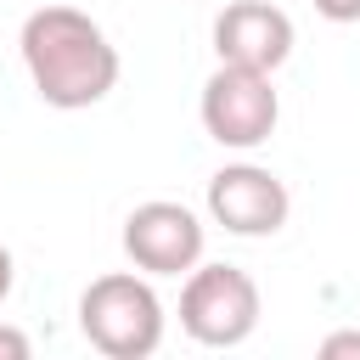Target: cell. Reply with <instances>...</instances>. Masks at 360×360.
Wrapping results in <instances>:
<instances>
[{
  "instance_id": "obj_11",
  "label": "cell",
  "mask_w": 360,
  "mask_h": 360,
  "mask_svg": "<svg viewBox=\"0 0 360 360\" xmlns=\"http://www.w3.org/2000/svg\"><path fill=\"white\" fill-rule=\"evenodd\" d=\"M11 281H17V264H11V253L0 248V304L11 298Z\"/></svg>"
},
{
  "instance_id": "obj_6",
  "label": "cell",
  "mask_w": 360,
  "mask_h": 360,
  "mask_svg": "<svg viewBox=\"0 0 360 360\" xmlns=\"http://www.w3.org/2000/svg\"><path fill=\"white\" fill-rule=\"evenodd\" d=\"M292 214V197L264 163H225L208 174V219L231 236H276Z\"/></svg>"
},
{
  "instance_id": "obj_5",
  "label": "cell",
  "mask_w": 360,
  "mask_h": 360,
  "mask_svg": "<svg viewBox=\"0 0 360 360\" xmlns=\"http://www.w3.org/2000/svg\"><path fill=\"white\" fill-rule=\"evenodd\" d=\"M202 242H208V225L186 202H169V197H152V202L129 208V219H124V253L146 276L197 270L202 264Z\"/></svg>"
},
{
  "instance_id": "obj_10",
  "label": "cell",
  "mask_w": 360,
  "mask_h": 360,
  "mask_svg": "<svg viewBox=\"0 0 360 360\" xmlns=\"http://www.w3.org/2000/svg\"><path fill=\"white\" fill-rule=\"evenodd\" d=\"M321 354H326V360H338V354H360V332H332V338H321Z\"/></svg>"
},
{
  "instance_id": "obj_7",
  "label": "cell",
  "mask_w": 360,
  "mask_h": 360,
  "mask_svg": "<svg viewBox=\"0 0 360 360\" xmlns=\"http://www.w3.org/2000/svg\"><path fill=\"white\" fill-rule=\"evenodd\" d=\"M292 17L270 0H231L219 17H214V56L219 62H236V68H259V73H276L287 56H292Z\"/></svg>"
},
{
  "instance_id": "obj_1",
  "label": "cell",
  "mask_w": 360,
  "mask_h": 360,
  "mask_svg": "<svg viewBox=\"0 0 360 360\" xmlns=\"http://www.w3.org/2000/svg\"><path fill=\"white\" fill-rule=\"evenodd\" d=\"M22 68L34 79V96L56 112H79L112 96L118 84V45L107 28L79 6H39L22 17L17 34Z\"/></svg>"
},
{
  "instance_id": "obj_9",
  "label": "cell",
  "mask_w": 360,
  "mask_h": 360,
  "mask_svg": "<svg viewBox=\"0 0 360 360\" xmlns=\"http://www.w3.org/2000/svg\"><path fill=\"white\" fill-rule=\"evenodd\" d=\"M315 11L326 22H360V0H315Z\"/></svg>"
},
{
  "instance_id": "obj_2",
  "label": "cell",
  "mask_w": 360,
  "mask_h": 360,
  "mask_svg": "<svg viewBox=\"0 0 360 360\" xmlns=\"http://www.w3.org/2000/svg\"><path fill=\"white\" fill-rule=\"evenodd\" d=\"M79 332L107 360H146L163 343V298L152 292L146 270L96 276L79 292Z\"/></svg>"
},
{
  "instance_id": "obj_3",
  "label": "cell",
  "mask_w": 360,
  "mask_h": 360,
  "mask_svg": "<svg viewBox=\"0 0 360 360\" xmlns=\"http://www.w3.org/2000/svg\"><path fill=\"white\" fill-rule=\"evenodd\" d=\"M180 326L202 349H236L259 326V281L236 264H197L180 287Z\"/></svg>"
},
{
  "instance_id": "obj_4",
  "label": "cell",
  "mask_w": 360,
  "mask_h": 360,
  "mask_svg": "<svg viewBox=\"0 0 360 360\" xmlns=\"http://www.w3.org/2000/svg\"><path fill=\"white\" fill-rule=\"evenodd\" d=\"M202 129L208 141H219L225 152H253L276 135V118H281V96L270 84V73L259 68H236V62H219L202 84Z\"/></svg>"
},
{
  "instance_id": "obj_8",
  "label": "cell",
  "mask_w": 360,
  "mask_h": 360,
  "mask_svg": "<svg viewBox=\"0 0 360 360\" xmlns=\"http://www.w3.org/2000/svg\"><path fill=\"white\" fill-rule=\"evenodd\" d=\"M28 354H34L28 332H17V326H0V360H28Z\"/></svg>"
}]
</instances>
